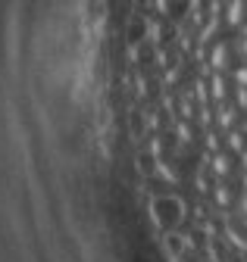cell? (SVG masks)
<instances>
[{"mask_svg":"<svg viewBox=\"0 0 247 262\" xmlns=\"http://www.w3.org/2000/svg\"><path fill=\"white\" fill-rule=\"evenodd\" d=\"M150 219L153 225L160 228V231H178V228L184 225V219H188V206H184V200L178 193H169V190H160L153 193L150 200Z\"/></svg>","mask_w":247,"mask_h":262,"instance_id":"cell-1","label":"cell"},{"mask_svg":"<svg viewBox=\"0 0 247 262\" xmlns=\"http://www.w3.org/2000/svg\"><path fill=\"white\" fill-rule=\"evenodd\" d=\"M238 159H241V169H244V172H247V150H244V153H241V156H238Z\"/></svg>","mask_w":247,"mask_h":262,"instance_id":"cell-2","label":"cell"}]
</instances>
